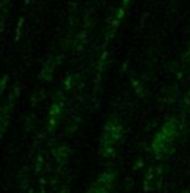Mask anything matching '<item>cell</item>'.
I'll return each mask as SVG.
<instances>
[{
    "label": "cell",
    "instance_id": "6da1fadb",
    "mask_svg": "<svg viewBox=\"0 0 190 193\" xmlns=\"http://www.w3.org/2000/svg\"><path fill=\"white\" fill-rule=\"evenodd\" d=\"M174 134H176V129L173 125H167L163 127V130L156 135L153 139V151L157 155H163L173 147V141H174Z\"/></svg>",
    "mask_w": 190,
    "mask_h": 193
},
{
    "label": "cell",
    "instance_id": "7a4b0ae2",
    "mask_svg": "<svg viewBox=\"0 0 190 193\" xmlns=\"http://www.w3.org/2000/svg\"><path fill=\"white\" fill-rule=\"evenodd\" d=\"M119 127L117 126H110L105 133L104 138H102V152L104 155H111L114 152V146L117 141L119 139Z\"/></svg>",
    "mask_w": 190,
    "mask_h": 193
},
{
    "label": "cell",
    "instance_id": "3957f363",
    "mask_svg": "<svg viewBox=\"0 0 190 193\" xmlns=\"http://www.w3.org/2000/svg\"><path fill=\"white\" fill-rule=\"evenodd\" d=\"M113 179H114L113 174H104L99 180H97L92 193H110Z\"/></svg>",
    "mask_w": 190,
    "mask_h": 193
}]
</instances>
